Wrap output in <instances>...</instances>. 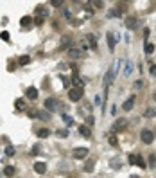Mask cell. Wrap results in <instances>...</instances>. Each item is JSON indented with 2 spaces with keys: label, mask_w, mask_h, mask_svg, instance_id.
Wrapping results in <instances>:
<instances>
[{
  "label": "cell",
  "mask_w": 156,
  "mask_h": 178,
  "mask_svg": "<svg viewBox=\"0 0 156 178\" xmlns=\"http://www.w3.org/2000/svg\"><path fill=\"white\" fill-rule=\"evenodd\" d=\"M81 97H83V90L81 88H70V92H68V99L70 101L77 103V101H81Z\"/></svg>",
  "instance_id": "6da1fadb"
},
{
  "label": "cell",
  "mask_w": 156,
  "mask_h": 178,
  "mask_svg": "<svg viewBox=\"0 0 156 178\" xmlns=\"http://www.w3.org/2000/svg\"><path fill=\"white\" fill-rule=\"evenodd\" d=\"M140 138H142V142H144V144H151V142H153V138H154V135H153V131H151V130H142Z\"/></svg>",
  "instance_id": "7a4b0ae2"
},
{
  "label": "cell",
  "mask_w": 156,
  "mask_h": 178,
  "mask_svg": "<svg viewBox=\"0 0 156 178\" xmlns=\"http://www.w3.org/2000/svg\"><path fill=\"white\" fill-rule=\"evenodd\" d=\"M127 128V120L126 119H117L113 122V131H124Z\"/></svg>",
  "instance_id": "3957f363"
},
{
  "label": "cell",
  "mask_w": 156,
  "mask_h": 178,
  "mask_svg": "<svg viewBox=\"0 0 156 178\" xmlns=\"http://www.w3.org/2000/svg\"><path fill=\"white\" fill-rule=\"evenodd\" d=\"M86 157H88V148H76V149H74V158L84 160Z\"/></svg>",
  "instance_id": "277c9868"
},
{
  "label": "cell",
  "mask_w": 156,
  "mask_h": 178,
  "mask_svg": "<svg viewBox=\"0 0 156 178\" xmlns=\"http://www.w3.org/2000/svg\"><path fill=\"white\" fill-rule=\"evenodd\" d=\"M124 23H126V27H127L129 31H135V29H138V20L135 18V16H127Z\"/></svg>",
  "instance_id": "5b68a950"
},
{
  "label": "cell",
  "mask_w": 156,
  "mask_h": 178,
  "mask_svg": "<svg viewBox=\"0 0 156 178\" xmlns=\"http://www.w3.org/2000/svg\"><path fill=\"white\" fill-rule=\"evenodd\" d=\"M43 106H45L49 112H54V110H56V106H58V101H56L54 97H49V99H45Z\"/></svg>",
  "instance_id": "8992f818"
},
{
  "label": "cell",
  "mask_w": 156,
  "mask_h": 178,
  "mask_svg": "<svg viewBox=\"0 0 156 178\" xmlns=\"http://www.w3.org/2000/svg\"><path fill=\"white\" fill-rule=\"evenodd\" d=\"M68 56L72 59H81L84 56V52H83L81 49H70V51H68Z\"/></svg>",
  "instance_id": "52a82bcc"
},
{
  "label": "cell",
  "mask_w": 156,
  "mask_h": 178,
  "mask_svg": "<svg viewBox=\"0 0 156 178\" xmlns=\"http://www.w3.org/2000/svg\"><path fill=\"white\" fill-rule=\"evenodd\" d=\"M117 34H113V33H108L106 34V38H108V47H110V51H113L115 49V43H117V38H115Z\"/></svg>",
  "instance_id": "ba28073f"
},
{
  "label": "cell",
  "mask_w": 156,
  "mask_h": 178,
  "mask_svg": "<svg viewBox=\"0 0 156 178\" xmlns=\"http://www.w3.org/2000/svg\"><path fill=\"white\" fill-rule=\"evenodd\" d=\"M133 104H135V96H131L129 99H126L124 104H122V108H124L126 112H129V110H133Z\"/></svg>",
  "instance_id": "9c48e42d"
},
{
  "label": "cell",
  "mask_w": 156,
  "mask_h": 178,
  "mask_svg": "<svg viewBox=\"0 0 156 178\" xmlns=\"http://www.w3.org/2000/svg\"><path fill=\"white\" fill-rule=\"evenodd\" d=\"M86 41H88V45H90L92 51H97V40H95L93 34H86Z\"/></svg>",
  "instance_id": "30bf717a"
},
{
  "label": "cell",
  "mask_w": 156,
  "mask_h": 178,
  "mask_svg": "<svg viewBox=\"0 0 156 178\" xmlns=\"http://www.w3.org/2000/svg\"><path fill=\"white\" fill-rule=\"evenodd\" d=\"M72 81H74V85H76V88H81L83 90V86H84V83L81 81V78L77 76V68H74V78H72Z\"/></svg>",
  "instance_id": "8fae6325"
},
{
  "label": "cell",
  "mask_w": 156,
  "mask_h": 178,
  "mask_svg": "<svg viewBox=\"0 0 156 178\" xmlns=\"http://www.w3.org/2000/svg\"><path fill=\"white\" fill-rule=\"evenodd\" d=\"M32 22H34V20L31 18V16H22V20H20V25H22V27L31 29V27H32Z\"/></svg>",
  "instance_id": "7c38bea8"
},
{
  "label": "cell",
  "mask_w": 156,
  "mask_h": 178,
  "mask_svg": "<svg viewBox=\"0 0 156 178\" xmlns=\"http://www.w3.org/2000/svg\"><path fill=\"white\" fill-rule=\"evenodd\" d=\"M70 41H72L70 36H63V38H61V43H59V51H66L68 45H70Z\"/></svg>",
  "instance_id": "4fadbf2b"
},
{
  "label": "cell",
  "mask_w": 156,
  "mask_h": 178,
  "mask_svg": "<svg viewBox=\"0 0 156 178\" xmlns=\"http://www.w3.org/2000/svg\"><path fill=\"white\" fill-rule=\"evenodd\" d=\"M34 171H36L38 175H43V173L47 171V164H45V162H36V164H34Z\"/></svg>",
  "instance_id": "5bb4252c"
},
{
  "label": "cell",
  "mask_w": 156,
  "mask_h": 178,
  "mask_svg": "<svg viewBox=\"0 0 156 178\" xmlns=\"http://www.w3.org/2000/svg\"><path fill=\"white\" fill-rule=\"evenodd\" d=\"M79 133L83 135V137H86V138H92V130L88 128V126H79Z\"/></svg>",
  "instance_id": "9a60e30c"
},
{
  "label": "cell",
  "mask_w": 156,
  "mask_h": 178,
  "mask_svg": "<svg viewBox=\"0 0 156 178\" xmlns=\"http://www.w3.org/2000/svg\"><path fill=\"white\" fill-rule=\"evenodd\" d=\"M25 94H27V97H29V99H36V97H38V90H36L34 86H29Z\"/></svg>",
  "instance_id": "2e32d148"
},
{
  "label": "cell",
  "mask_w": 156,
  "mask_h": 178,
  "mask_svg": "<svg viewBox=\"0 0 156 178\" xmlns=\"http://www.w3.org/2000/svg\"><path fill=\"white\" fill-rule=\"evenodd\" d=\"M29 63H31V56H27V54H23V56L18 58V65H22V67H25V65H29Z\"/></svg>",
  "instance_id": "e0dca14e"
},
{
  "label": "cell",
  "mask_w": 156,
  "mask_h": 178,
  "mask_svg": "<svg viewBox=\"0 0 156 178\" xmlns=\"http://www.w3.org/2000/svg\"><path fill=\"white\" fill-rule=\"evenodd\" d=\"M93 166H95V160H86L84 171H86V173H92V171H93Z\"/></svg>",
  "instance_id": "ac0fdd59"
},
{
  "label": "cell",
  "mask_w": 156,
  "mask_h": 178,
  "mask_svg": "<svg viewBox=\"0 0 156 178\" xmlns=\"http://www.w3.org/2000/svg\"><path fill=\"white\" fill-rule=\"evenodd\" d=\"M15 106H16V110H20V112L25 110V101H23V99H16V101H15Z\"/></svg>",
  "instance_id": "d6986e66"
},
{
  "label": "cell",
  "mask_w": 156,
  "mask_h": 178,
  "mask_svg": "<svg viewBox=\"0 0 156 178\" xmlns=\"http://www.w3.org/2000/svg\"><path fill=\"white\" fill-rule=\"evenodd\" d=\"M4 175L11 178L13 175H15V167H13V166H5V169H4Z\"/></svg>",
  "instance_id": "ffe728a7"
},
{
  "label": "cell",
  "mask_w": 156,
  "mask_h": 178,
  "mask_svg": "<svg viewBox=\"0 0 156 178\" xmlns=\"http://www.w3.org/2000/svg\"><path fill=\"white\" fill-rule=\"evenodd\" d=\"M154 115H156V110H154V108H147V110L144 112V117H147V119L154 117Z\"/></svg>",
  "instance_id": "44dd1931"
},
{
  "label": "cell",
  "mask_w": 156,
  "mask_h": 178,
  "mask_svg": "<svg viewBox=\"0 0 156 178\" xmlns=\"http://www.w3.org/2000/svg\"><path fill=\"white\" fill-rule=\"evenodd\" d=\"M36 15H38V16H43V18H45V16H47V9H45L43 5H38V7H36Z\"/></svg>",
  "instance_id": "7402d4cb"
},
{
  "label": "cell",
  "mask_w": 156,
  "mask_h": 178,
  "mask_svg": "<svg viewBox=\"0 0 156 178\" xmlns=\"http://www.w3.org/2000/svg\"><path fill=\"white\" fill-rule=\"evenodd\" d=\"M49 135H50V130H47V128H41V130H38V137L45 138V137H49Z\"/></svg>",
  "instance_id": "603a6c76"
},
{
  "label": "cell",
  "mask_w": 156,
  "mask_h": 178,
  "mask_svg": "<svg viewBox=\"0 0 156 178\" xmlns=\"http://www.w3.org/2000/svg\"><path fill=\"white\" fill-rule=\"evenodd\" d=\"M38 119H41V120H50V113L49 112H39Z\"/></svg>",
  "instance_id": "cb8c5ba5"
},
{
  "label": "cell",
  "mask_w": 156,
  "mask_h": 178,
  "mask_svg": "<svg viewBox=\"0 0 156 178\" xmlns=\"http://www.w3.org/2000/svg\"><path fill=\"white\" fill-rule=\"evenodd\" d=\"M63 120H65V124H66V126H72V124H74V119L68 117L66 113H63Z\"/></svg>",
  "instance_id": "d4e9b609"
},
{
  "label": "cell",
  "mask_w": 156,
  "mask_h": 178,
  "mask_svg": "<svg viewBox=\"0 0 156 178\" xmlns=\"http://www.w3.org/2000/svg\"><path fill=\"white\" fill-rule=\"evenodd\" d=\"M145 52L147 54H153L154 52V45L153 43H145Z\"/></svg>",
  "instance_id": "484cf974"
},
{
  "label": "cell",
  "mask_w": 156,
  "mask_h": 178,
  "mask_svg": "<svg viewBox=\"0 0 156 178\" xmlns=\"http://www.w3.org/2000/svg\"><path fill=\"white\" fill-rule=\"evenodd\" d=\"M137 166H138V167H142V169H145V167H147V166H145V162H144V158L140 157V155H138V158H137Z\"/></svg>",
  "instance_id": "4316f807"
},
{
  "label": "cell",
  "mask_w": 156,
  "mask_h": 178,
  "mask_svg": "<svg viewBox=\"0 0 156 178\" xmlns=\"http://www.w3.org/2000/svg\"><path fill=\"white\" fill-rule=\"evenodd\" d=\"M27 115H29L31 119H34V117H38V115H39V112H38V110H34V108H32V110H29V112H27Z\"/></svg>",
  "instance_id": "83f0119b"
},
{
  "label": "cell",
  "mask_w": 156,
  "mask_h": 178,
  "mask_svg": "<svg viewBox=\"0 0 156 178\" xmlns=\"http://www.w3.org/2000/svg\"><path fill=\"white\" fill-rule=\"evenodd\" d=\"M5 155H7V157H13V155H15V148H13V146H7V148H5Z\"/></svg>",
  "instance_id": "f1b7e54d"
},
{
  "label": "cell",
  "mask_w": 156,
  "mask_h": 178,
  "mask_svg": "<svg viewBox=\"0 0 156 178\" xmlns=\"http://www.w3.org/2000/svg\"><path fill=\"white\" fill-rule=\"evenodd\" d=\"M137 158H138V155H129V164L131 166H137Z\"/></svg>",
  "instance_id": "f546056e"
},
{
  "label": "cell",
  "mask_w": 156,
  "mask_h": 178,
  "mask_svg": "<svg viewBox=\"0 0 156 178\" xmlns=\"http://www.w3.org/2000/svg\"><path fill=\"white\" fill-rule=\"evenodd\" d=\"M149 166H151V167L156 166V155H151V157H149Z\"/></svg>",
  "instance_id": "4dcf8cb0"
},
{
  "label": "cell",
  "mask_w": 156,
  "mask_h": 178,
  "mask_svg": "<svg viewBox=\"0 0 156 178\" xmlns=\"http://www.w3.org/2000/svg\"><path fill=\"white\" fill-rule=\"evenodd\" d=\"M0 38L4 40V41H9V33H5V31H2V33H0Z\"/></svg>",
  "instance_id": "1f68e13d"
},
{
  "label": "cell",
  "mask_w": 156,
  "mask_h": 178,
  "mask_svg": "<svg viewBox=\"0 0 156 178\" xmlns=\"http://www.w3.org/2000/svg\"><path fill=\"white\" fill-rule=\"evenodd\" d=\"M43 22H45L43 16H36V18H34V23H36V25H43Z\"/></svg>",
  "instance_id": "d6a6232c"
},
{
  "label": "cell",
  "mask_w": 156,
  "mask_h": 178,
  "mask_svg": "<svg viewBox=\"0 0 156 178\" xmlns=\"http://www.w3.org/2000/svg\"><path fill=\"white\" fill-rule=\"evenodd\" d=\"M108 142H110V144H111V146H117V144H118V140H117V137H113V135H111V137L108 138Z\"/></svg>",
  "instance_id": "836d02e7"
},
{
  "label": "cell",
  "mask_w": 156,
  "mask_h": 178,
  "mask_svg": "<svg viewBox=\"0 0 156 178\" xmlns=\"http://www.w3.org/2000/svg\"><path fill=\"white\" fill-rule=\"evenodd\" d=\"M124 74H126V76H129V74H131V63H127V65H126V68H124Z\"/></svg>",
  "instance_id": "e575fe53"
},
{
  "label": "cell",
  "mask_w": 156,
  "mask_h": 178,
  "mask_svg": "<svg viewBox=\"0 0 156 178\" xmlns=\"http://www.w3.org/2000/svg\"><path fill=\"white\" fill-rule=\"evenodd\" d=\"M56 133L61 135V137H66V135H68V131H66V130H59V131H56Z\"/></svg>",
  "instance_id": "d590c367"
},
{
  "label": "cell",
  "mask_w": 156,
  "mask_h": 178,
  "mask_svg": "<svg viewBox=\"0 0 156 178\" xmlns=\"http://www.w3.org/2000/svg\"><path fill=\"white\" fill-rule=\"evenodd\" d=\"M52 5H63V0H52Z\"/></svg>",
  "instance_id": "8d00e7d4"
},
{
  "label": "cell",
  "mask_w": 156,
  "mask_h": 178,
  "mask_svg": "<svg viewBox=\"0 0 156 178\" xmlns=\"http://www.w3.org/2000/svg\"><path fill=\"white\" fill-rule=\"evenodd\" d=\"M93 120H95V119L92 117V115H90V117L86 119V122H88V124H90V126H92V124H93Z\"/></svg>",
  "instance_id": "74e56055"
},
{
  "label": "cell",
  "mask_w": 156,
  "mask_h": 178,
  "mask_svg": "<svg viewBox=\"0 0 156 178\" xmlns=\"http://www.w3.org/2000/svg\"><path fill=\"white\" fill-rule=\"evenodd\" d=\"M15 68H16V65H15V61H11L9 63V70H15Z\"/></svg>",
  "instance_id": "f35d334b"
},
{
  "label": "cell",
  "mask_w": 156,
  "mask_h": 178,
  "mask_svg": "<svg viewBox=\"0 0 156 178\" xmlns=\"http://www.w3.org/2000/svg\"><path fill=\"white\" fill-rule=\"evenodd\" d=\"M151 76H156V65L151 67Z\"/></svg>",
  "instance_id": "ab89813d"
},
{
  "label": "cell",
  "mask_w": 156,
  "mask_h": 178,
  "mask_svg": "<svg viewBox=\"0 0 156 178\" xmlns=\"http://www.w3.org/2000/svg\"><path fill=\"white\" fill-rule=\"evenodd\" d=\"M115 113H117V106L113 104V106H111V115H115Z\"/></svg>",
  "instance_id": "60d3db41"
},
{
  "label": "cell",
  "mask_w": 156,
  "mask_h": 178,
  "mask_svg": "<svg viewBox=\"0 0 156 178\" xmlns=\"http://www.w3.org/2000/svg\"><path fill=\"white\" fill-rule=\"evenodd\" d=\"M95 103H97V104H100V103H102V97H99V96H97V97H95Z\"/></svg>",
  "instance_id": "b9f144b4"
},
{
  "label": "cell",
  "mask_w": 156,
  "mask_h": 178,
  "mask_svg": "<svg viewBox=\"0 0 156 178\" xmlns=\"http://www.w3.org/2000/svg\"><path fill=\"white\" fill-rule=\"evenodd\" d=\"M153 99H154V101H156V92H154V94H153Z\"/></svg>",
  "instance_id": "7bdbcfd3"
},
{
  "label": "cell",
  "mask_w": 156,
  "mask_h": 178,
  "mask_svg": "<svg viewBox=\"0 0 156 178\" xmlns=\"http://www.w3.org/2000/svg\"><path fill=\"white\" fill-rule=\"evenodd\" d=\"M131 178H138V176H131Z\"/></svg>",
  "instance_id": "ee69618b"
}]
</instances>
